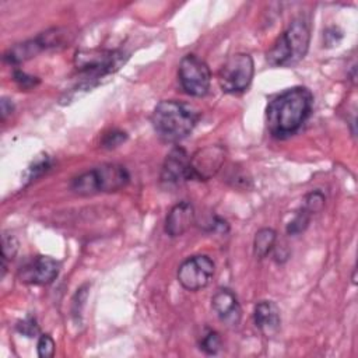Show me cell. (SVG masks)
Listing matches in <instances>:
<instances>
[{"label": "cell", "instance_id": "obj_25", "mask_svg": "<svg viewBox=\"0 0 358 358\" xmlns=\"http://www.w3.org/2000/svg\"><path fill=\"white\" fill-rule=\"evenodd\" d=\"M49 168H50V161H49V158L45 155V158L38 159V161L28 169V172H29V179H35V178L41 176V175H42L43 172H46Z\"/></svg>", "mask_w": 358, "mask_h": 358}, {"label": "cell", "instance_id": "obj_24", "mask_svg": "<svg viewBox=\"0 0 358 358\" xmlns=\"http://www.w3.org/2000/svg\"><path fill=\"white\" fill-rule=\"evenodd\" d=\"M13 78H14V81H15L21 88H24V90H29V88L35 87V85L39 83V80H38L36 77L28 76L27 73L21 71V70H15L14 74H13Z\"/></svg>", "mask_w": 358, "mask_h": 358}, {"label": "cell", "instance_id": "obj_7", "mask_svg": "<svg viewBox=\"0 0 358 358\" xmlns=\"http://www.w3.org/2000/svg\"><path fill=\"white\" fill-rule=\"evenodd\" d=\"M178 76L182 88L192 96H204L210 90L211 71L196 55H186L180 60Z\"/></svg>", "mask_w": 358, "mask_h": 358}, {"label": "cell", "instance_id": "obj_9", "mask_svg": "<svg viewBox=\"0 0 358 358\" xmlns=\"http://www.w3.org/2000/svg\"><path fill=\"white\" fill-rule=\"evenodd\" d=\"M63 36H64V32L59 28L42 32L41 35H38L34 39H29L22 43H17V45L11 46L4 53L3 59H4V62H7L10 64H20L31 57H35L38 53H41L45 49L60 46L64 42Z\"/></svg>", "mask_w": 358, "mask_h": 358}, {"label": "cell", "instance_id": "obj_13", "mask_svg": "<svg viewBox=\"0 0 358 358\" xmlns=\"http://www.w3.org/2000/svg\"><path fill=\"white\" fill-rule=\"evenodd\" d=\"M211 308L218 319L231 327H235L241 322L242 309L236 295L229 288H220L211 298Z\"/></svg>", "mask_w": 358, "mask_h": 358}, {"label": "cell", "instance_id": "obj_18", "mask_svg": "<svg viewBox=\"0 0 358 358\" xmlns=\"http://www.w3.org/2000/svg\"><path fill=\"white\" fill-rule=\"evenodd\" d=\"M312 214L306 210V208H301L296 215L294 217L292 221H289V224L287 225V234L288 235H298L301 232H303L306 229V227L309 225Z\"/></svg>", "mask_w": 358, "mask_h": 358}, {"label": "cell", "instance_id": "obj_10", "mask_svg": "<svg viewBox=\"0 0 358 358\" xmlns=\"http://www.w3.org/2000/svg\"><path fill=\"white\" fill-rule=\"evenodd\" d=\"M60 264L49 256H36L20 270V280L25 284L46 285L50 284L59 274Z\"/></svg>", "mask_w": 358, "mask_h": 358}, {"label": "cell", "instance_id": "obj_26", "mask_svg": "<svg viewBox=\"0 0 358 358\" xmlns=\"http://www.w3.org/2000/svg\"><path fill=\"white\" fill-rule=\"evenodd\" d=\"M0 108H1V119L4 120V119L7 117V115L13 112V108H14V106H13V102H11V101H8L7 98H3Z\"/></svg>", "mask_w": 358, "mask_h": 358}, {"label": "cell", "instance_id": "obj_5", "mask_svg": "<svg viewBox=\"0 0 358 358\" xmlns=\"http://www.w3.org/2000/svg\"><path fill=\"white\" fill-rule=\"evenodd\" d=\"M127 56L122 50H103V49H90L78 50L74 57V64L77 70L85 74V78L92 81L115 73L124 64Z\"/></svg>", "mask_w": 358, "mask_h": 358}, {"label": "cell", "instance_id": "obj_20", "mask_svg": "<svg viewBox=\"0 0 358 358\" xmlns=\"http://www.w3.org/2000/svg\"><path fill=\"white\" fill-rule=\"evenodd\" d=\"M324 206V196L322 192L315 190L312 193H309L305 197V203H303V208H306L312 215L319 213Z\"/></svg>", "mask_w": 358, "mask_h": 358}, {"label": "cell", "instance_id": "obj_17", "mask_svg": "<svg viewBox=\"0 0 358 358\" xmlns=\"http://www.w3.org/2000/svg\"><path fill=\"white\" fill-rule=\"evenodd\" d=\"M221 336L214 330H208L200 340V350L208 355H215L221 350Z\"/></svg>", "mask_w": 358, "mask_h": 358}, {"label": "cell", "instance_id": "obj_14", "mask_svg": "<svg viewBox=\"0 0 358 358\" xmlns=\"http://www.w3.org/2000/svg\"><path fill=\"white\" fill-rule=\"evenodd\" d=\"M194 221V208L189 201L175 204L165 218V232L171 236L183 235Z\"/></svg>", "mask_w": 358, "mask_h": 358}, {"label": "cell", "instance_id": "obj_3", "mask_svg": "<svg viewBox=\"0 0 358 358\" xmlns=\"http://www.w3.org/2000/svg\"><path fill=\"white\" fill-rule=\"evenodd\" d=\"M310 39L309 24L303 18H296L277 38L267 52V62L273 67L291 66L305 57Z\"/></svg>", "mask_w": 358, "mask_h": 358}, {"label": "cell", "instance_id": "obj_16", "mask_svg": "<svg viewBox=\"0 0 358 358\" xmlns=\"http://www.w3.org/2000/svg\"><path fill=\"white\" fill-rule=\"evenodd\" d=\"M275 242V232L271 228H262L256 232L253 239V252L255 256L263 259L268 255Z\"/></svg>", "mask_w": 358, "mask_h": 358}, {"label": "cell", "instance_id": "obj_6", "mask_svg": "<svg viewBox=\"0 0 358 358\" xmlns=\"http://www.w3.org/2000/svg\"><path fill=\"white\" fill-rule=\"evenodd\" d=\"M255 63L250 55L235 53L227 59L218 73L220 87L224 92L238 94L245 91L253 78Z\"/></svg>", "mask_w": 358, "mask_h": 358}, {"label": "cell", "instance_id": "obj_8", "mask_svg": "<svg viewBox=\"0 0 358 358\" xmlns=\"http://www.w3.org/2000/svg\"><path fill=\"white\" fill-rule=\"evenodd\" d=\"M215 264L206 255H196L186 259L178 268L179 284L187 291H199L207 287L214 275Z\"/></svg>", "mask_w": 358, "mask_h": 358}, {"label": "cell", "instance_id": "obj_15", "mask_svg": "<svg viewBox=\"0 0 358 358\" xmlns=\"http://www.w3.org/2000/svg\"><path fill=\"white\" fill-rule=\"evenodd\" d=\"M253 320L262 334H264L266 337H271L280 330V309L273 301H260L255 306Z\"/></svg>", "mask_w": 358, "mask_h": 358}, {"label": "cell", "instance_id": "obj_21", "mask_svg": "<svg viewBox=\"0 0 358 358\" xmlns=\"http://www.w3.org/2000/svg\"><path fill=\"white\" fill-rule=\"evenodd\" d=\"M38 357L50 358L55 354V341L49 334H41L36 344Z\"/></svg>", "mask_w": 358, "mask_h": 358}, {"label": "cell", "instance_id": "obj_11", "mask_svg": "<svg viewBox=\"0 0 358 358\" xmlns=\"http://www.w3.org/2000/svg\"><path fill=\"white\" fill-rule=\"evenodd\" d=\"M190 179H193L190 157L182 147L172 148L162 164L161 180L166 185H179Z\"/></svg>", "mask_w": 358, "mask_h": 358}, {"label": "cell", "instance_id": "obj_12", "mask_svg": "<svg viewBox=\"0 0 358 358\" xmlns=\"http://www.w3.org/2000/svg\"><path fill=\"white\" fill-rule=\"evenodd\" d=\"M224 150L218 145H211L200 150L190 158L193 179L207 180L218 172L224 162Z\"/></svg>", "mask_w": 358, "mask_h": 358}, {"label": "cell", "instance_id": "obj_23", "mask_svg": "<svg viewBox=\"0 0 358 358\" xmlns=\"http://www.w3.org/2000/svg\"><path fill=\"white\" fill-rule=\"evenodd\" d=\"M126 133L120 131V130H112L109 133H105L103 138H102V147L105 148H115L117 145H120L124 140H126Z\"/></svg>", "mask_w": 358, "mask_h": 358}, {"label": "cell", "instance_id": "obj_2", "mask_svg": "<svg viewBox=\"0 0 358 358\" xmlns=\"http://www.w3.org/2000/svg\"><path fill=\"white\" fill-rule=\"evenodd\" d=\"M199 120V112L189 103L168 99L154 108L151 123L155 133L168 143H176L187 137Z\"/></svg>", "mask_w": 358, "mask_h": 358}, {"label": "cell", "instance_id": "obj_22", "mask_svg": "<svg viewBox=\"0 0 358 358\" xmlns=\"http://www.w3.org/2000/svg\"><path fill=\"white\" fill-rule=\"evenodd\" d=\"M17 330L27 337H36L39 334V326L36 324V320L31 316L25 317L24 320L18 322L17 324Z\"/></svg>", "mask_w": 358, "mask_h": 358}, {"label": "cell", "instance_id": "obj_19", "mask_svg": "<svg viewBox=\"0 0 358 358\" xmlns=\"http://www.w3.org/2000/svg\"><path fill=\"white\" fill-rule=\"evenodd\" d=\"M17 249H18L17 239L14 236H11V235L4 234L3 235V246H1V252H3V266H1L3 267V274L1 275H4V273H6V262H7V259H13L15 252H17Z\"/></svg>", "mask_w": 358, "mask_h": 358}, {"label": "cell", "instance_id": "obj_1", "mask_svg": "<svg viewBox=\"0 0 358 358\" xmlns=\"http://www.w3.org/2000/svg\"><path fill=\"white\" fill-rule=\"evenodd\" d=\"M312 105L313 95L305 87H292L280 92L266 109L268 131L278 138L296 133L309 117Z\"/></svg>", "mask_w": 358, "mask_h": 358}, {"label": "cell", "instance_id": "obj_4", "mask_svg": "<svg viewBox=\"0 0 358 358\" xmlns=\"http://www.w3.org/2000/svg\"><path fill=\"white\" fill-rule=\"evenodd\" d=\"M129 172L117 164H105L76 176L70 187L80 196H90L101 192H116L129 183Z\"/></svg>", "mask_w": 358, "mask_h": 358}]
</instances>
